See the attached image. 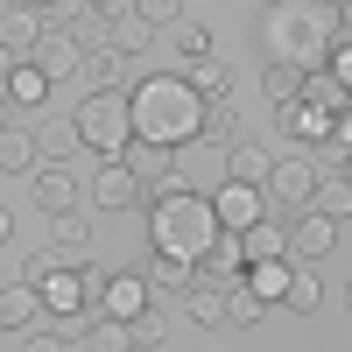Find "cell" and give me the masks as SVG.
I'll return each mask as SVG.
<instances>
[{"label":"cell","instance_id":"ab89813d","mask_svg":"<svg viewBox=\"0 0 352 352\" xmlns=\"http://www.w3.org/2000/svg\"><path fill=\"white\" fill-rule=\"evenodd\" d=\"M184 8H190V0H184Z\"/></svg>","mask_w":352,"mask_h":352},{"label":"cell","instance_id":"8fae6325","mask_svg":"<svg viewBox=\"0 0 352 352\" xmlns=\"http://www.w3.org/2000/svg\"><path fill=\"white\" fill-rule=\"evenodd\" d=\"M240 268H247L240 232H212V247L190 261V275H197V282H212V289H232V282H240Z\"/></svg>","mask_w":352,"mask_h":352},{"label":"cell","instance_id":"5bb4252c","mask_svg":"<svg viewBox=\"0 0 352 352\" xmlns=\"http://www.w3.org/2000/svg\"><path fill=\"white\" fill-rule=\"evenodd\" d=\"M0 99L21 106V113H36V106H50V78L28 64V56H14V64H0Z\"/></svg>","mask_w":352,"mask_h":352},{"label":"cell","instance_id":"ffe728a7","mask_svg":"<svg viewBox=\"0 0 352 352\" xmlns=\"http://www.w3.org/2000/svg\"><path fill=\"white\" fill-rule=\"evenodd\" d=\"M78 78H85V92H99V85H120V78H127V56L113 50V43H99V50H85V56H78Z\"/></svg>","mask_w":352,"mask_h":352},{"label":"cell","instance_id":"2e32d148","mask_svg":"<svg viewBox=\"0 0 352 352\" xmlns=\"http://www.w3.org/2000/svg\"><path fill=\"white\" fill-rule=\"evenodd\" d=\"M36 36H43V14L28 8V0L0 8V56H8V64H14V56H28V43H36Z\"/></svg>","mask_w":352,"mask_h":352},{"label":"cell","instance_id":"ba28073f","mask_svg":"<svg viewBox=\"0 0 352 352\" xmlns=\"http://www.w3.org/2000/svg\"><path fill=\"white\" fill-rule=\"evenodd\" d=\"M92 282L99 275H85V268H50L43 282H36V296H43V317H71V310H92Z\"/></svg>","mask_w":352,"mask_h":352},{"label":"cell","instance_id":"52a82bcc","mask_svg":"<svg viewBox=\"0 0 352 352\" xmlns=\"http://www.w3.org/2000/svg\"><path fill=\"white\" fill-rule=\"evenodd\" d=\"M204 197H212L219 232H240V226H254L261 212H268V190H261V184H240V176H219V184L204 190Z\"/></svg>","mask_w":352,"mask_h":352},{"label":"cell","instance_id":"9c48e42d","mask_svg":"<svg viewBox=\"0 0 352 352\" xmlns=\"http://www.w3.org/2000/svg\"><path fill=\"white\" fill-rule=\"evenodd\" d=\"M338 120H345V113H324V106H310V99H282L275 106V127L289 134V148H317Z\"/></svg>","mask_w":352,"mask_h":352},{"label":"cell","instance_id":"603a6c76","mask_svg":"<svg viewBox=\"0 0 352 352\" xmlns=\"http://www.w3.org/2000/svg\"><path fill=\"white\" fill-rule=\"evenodd\" d=\"M28 169H36V134L0 127V176H28Z\"/></svg>","mask_w":352,"mask_h":352},{"label":"cell","instance_id":"d6986e66","mask_svg":"<svg viewBox=\"0 0 352 352\" xmlns=\"http://www.w3.org/2000/svg\"><path fill=\"white\" fill-rule=\"evenodd\" d=\"M296 99H310V106H324V113H345L352 106V85H338L324 64H310L303 78H296Z\"/></svg>","mask_w":352,"mask_h":352},{"label":"cell","instance_id":"f546056e","mask_svg":"<svg viewBox=\"0 0 352 352\" xmlns=\"http://www.w3.org/2000/svg\"><path fill=\"white\" fill-rule=\"evenodd\" d=\"M85 345H92V352H120V345H134V338H127L120 317H106V310H99V317H85Z\"/></svg>","mask_w":352,"mask_h":352},{"label":"cell","instance_id":"7402d4cb","mask_svg":"<svg viewBox=\"0 0 352 352\" xmlns=\"http://www.w3.org/2000/svg\"><path fill=\"white\" fill-rule=\"evenodd\" d=\"M184 303H190V324H204V331H219L226 324V289H212V282H184Z\"/></svg>","mask_w":352,"mask_h":352},{"label":"cell","instance_id":"277c9868","mask_svg":"<svg viewBox=\"0 0 352 352\" xmlns=\"http://www.w3.org/2000/svg\"><path fill=\"white\" fill-rule=\"evenodd\" d=\"M71 127H78V148L92 155H120L134 127H127V92L120 85H99V92H85V106H71Z\"/></svg>","mask_w":352,"mask_h":352},{"label":"cell","instance_id":"3957f363","mask_svg":"<svg viewBox=\"0 0 352 352\" xmlns=\"http://www.w3.org/2000/svg\"><path fill=\"white\" fill-rule=\"evenodd\" d=\"M148 204V247L155 254H176V261H197L204 247H212V232H219V219H212V197L204 190H169V197H141Z\"/></svg>","mask_w":352,"mask_h":352},{"label":"cell","instance_id":"8992f818","mask_svg":"<svg viewBox=\"0 0 352 352\" xmlns=\"http://www.w3.org/2000/svg\"><path fill=\"white\" fill-rule=\"evenodd\" d=\"M268 190L275 204H310L317 197V162H310V148H275V162H268Z\"/></svg>","mask_w":352,"mask_h":352},{"label":"cell","instance_id":"4dcf8cb0","mask_svg":"<svg viewBox=\"0 0 352 352\" xmlns=\"http://www.w3.org/2000/svg\"><path fill=\"white\" fill-rule=\"evenodd\" d=\"M296 64H282V56H268V71H261V92H268V106H282V99H296Z\"/></svg>","mask_w":352,"mask_h":352},{"label":"cell","instance_id":"e0dca14e","mask_svg":"<svg viewBox=\"0 0 352 352\" xmlns=\"http://www.w3.org/2000/svg\"><path fill=\"white\" fill-rule=\"evenodd\" d=\"M184 85H190L197 99H232V64L212 56V50H204V56H184Z\"/></svg>","mask_w":352,"mask_h":352},{"label":"cell","instance_id":"4fadbf2b","mask_svg":"<svg viewBox=\"0 0 352 352\" xmlns=\"http://www.w3.org/2000/svg\"><path fill=\"white\" fill-rule=\"evenodd\" d=\"M282 247L296 254V261H324V254L338 247V219H331V212H310V219H296V226H282Z\"/></svg>","mask_w":352,"mask_h":352},{"label":"cell","instance_id":"836d02e7","mask_svg":"<svg viewBox=\"0 0 352 352\" xmlns=\"http://www.w3.org/2000/svg\"><path fill=\"white\" fill-rule=\"evenodd\" d=\"M50 268H64V254H43V247H36V254H28V261H21V282H43Z\"/></svg>","mask_w":352,"mask_h":352},{"label":"cell","instance_id":"cb8c5ba5","mask_svg":"<svg viewBox=\"0 0 352 352\" xmlns=\"http://www.w3.org/2000/svg\"><path fill=\"white\" fill-rule=\"evenodd\" d=\"M240 254H247V261H268V254H289V247H282V219H268V212H261L254 226H240Z\"/></svg>","mask_w":352,"mask_h":352},{"label":"cell","instance_id":"f1b7e54d","mask_svg":"<svg viewBox=\"0 0 352 352\" xmlns=\"http://www.w3.org/2000/svg\"><path fill=\"white\" fill-rule=\"evenodd\" d=\"M141 275H148V289H184V282H190V261H176V254H155V247H148Z\"/></svg>","mask_w":352,"mask_h":352},{"label":"cell","instance_id":"ac0fdd59","mask_svg":"<svg viewBox=\"0 0 352 352\" xmlns=\"http://www.w3.org/2000/svg\"><path fill=\"white\" fill-rule=\"evenodd\" d=\"M28 197H36V212H71V204H78V176L50 162V169L28 176Z\"/></svg>","mask_w":352,"mask_h":352},{"label":"cell","instance_id":"9a60e30c","mask_svg":"<svg viewBox=\"0 0 352 352\" xmlns=\"http://www.w3.org/2000/svg\"><path fill=\"white\" fill-rule=\"evenodd\" d=\"M289 268H296V261H289V254H268V261H247V268H240V289H247V296H254L261 310H275V303H282V289H289Z\"/></svg>","mask_w":352,"mask_h":352},{"label":"cell","instance_id":"8d00e7d4","mask_svg":"<svg viewBox=\"0 0 352 352\" xmlns=\"http://www.w3.org/2000/svg\"><path fill=\"white\" fill-rule=\"evenodd\" d=\"M254 8H275V0H254Z\"/></svg>","mask_w":352,"mask_h":352},{"label":"cell","instance_id":"74e56055","mask_svg":"<svg viewBox=\"0 0 352 352\" xmlns=\"http://www.w3.org/2000/svg\"><path fill=\"white\" fill-rule=\"evenodd\" d=\"M324 8H338V0H324Z\"/></svg>","mask_w":352,"mask_h":352},{"label":"cell","instance_id":"44dd1931","mask_svg":"<svg viewBox=\"0 0 352 352\" xmlns=\"http://www.w3.org/2000/svg\"><path fill=\"white\" fill-rule=\"evenodd\" d=\"M43 317V296H36V282H14V289H0V331H21V324H36Z\"/></svg>","mask_w":352,"mask_h":352},{"label":"cell","instance_id":"484cf974","mask_svg":"<svg viewBox=\"0 0 352 352\" xmlns=\"http://www.w3.org/2000/svg\"><path fill=\"white\" fill-rule=\"evenodd\" d=\"M36 155H43V162H71V155H78V127H71V120H43V127H36Z\"/></svg>","mask_w":352,"mask_h":352},{"label":"cell","instance_id":"7c38bea8","mask_svg":"<svg viewBox=\"0 0 352 352\" xmlns=\"http://www.w3.org/2000/svg\"><path fill=\"white\" fill-rule=\"evenodd\" d=\"M92 204H99V212H134V204H141V184H134V169H127L120 155H99Z\"/></svg>","mask_w":352,"mask_h":352},{"label":"cell","instance_id":"6da1fadb","mask_svg":"<svg viewBox=\"0 0 352 352\" xmlns=\"http://www.w3.org/2000/svg\"><path fill=\"white\" fill-rule=\"evenodd\" d=\"M197 120L204 99L184 85V71H155L127 92V127L134 141H155V148H197Z\"/></svg>","mask_w":352,"mask_h":352},{"label":"cell","instance_id":"5b68a950","mask_svg":"<svg viewBox=\"0 0 352 352\" xmlns=\"http://www.w3.org/2000/svg\"><path fill=\"white\" fill-rule=\"evenodd\" d=\"M92 296H99V310H106V317L134 324V317L155 303V289H148V275H141V261H134V268H113V275H99V282H92Z\"/></svg>","mask_w":352,"mask_h":352},{"label":"cell","instance_id":"4316f807","mask_svg":"<svg viewBox=\"0 0 352 352\" xmlns=\"http://www.w3.org/2000/svg\"><path fill=\"white\" fill-rule=\"evenodd\" d=\"M282 303L296 310V317H317V310H324V282H317V275H303V268H289V289H282Z\"/></svg>","mask_w":352,"mask_h":352},{"label":"cell","instance_id":"f35d334b","mask_svg":"<svg viewBox=\"0 0 352 352\" xmlns=\"http://www.w3.org/2000/svg\"><path fill=\"white\" fill-rule=\"evenodd\" d=\"M0 64H8V56H0Z\"/></svg>","mask_w":352,"mask_h":352},{"label":"cell","instance_id":"83f0119b","mask_svg":"<svg viewBox=\"0 0 352 352\" xmlns=\"http://www.w3.org/2000/svg\"><path fill=\"white\" fill-rule=\"evenodd\" d=\"M169 50L176 56H204V50H212V28H204L197 14H176L169 21Z\"/></svg>","mask_w":352,"mask_h":352},{"label":"cell","instance_id":"e575fe53","mask_svg":"<svg viewBox=\"0 0 352 352\" xmlns=\"http://www.w3.org/2000/svg\"><path fill=\"white\" fill-rule=\"evenodd\" d=\"M14 240V212H8V204H0V247H8Z\"/></svg>","mask_w":352,"mask_h":352},{"label":"cell","instance_id":"d4e9b609","mask_svg":"<svg viewBox=\"0 0 352 352\" xmlns=\"http://www.w3.org/2000/svg\"><path fill=\"white\" fill-rule=\"evenodd\" d=\"M50 240H56V254H85L92 247V219H78V204L71 212H50Z\"/></svg>","mask_w":352,"mask_h":352},{"label":"cell","instance_id":"1f68e13d","mask_svg":"<svg viewBox=\"0 0 352 352\" xmlns=\"http://www.w3.org/2000/svg\"><path fill=\"white\" fill-rule=\"evenodd\" d=\"M127 14H134L141 28H169L176 14H184V0H127Z\"/></svg>","mask_w":352,"mask_h":352},{"label":"cell","instance_id":"30bf717a","mask_svg":"<svg viewBox=\"0 0 352 352\" xmlns=\"http://www.w3.org/2000/svg\"><path fill=\"white\" fill-rule=\"evenodd\" d=\"M78 56H85V43L71 36L64 21H56V28H43V36L28 43V64H36L50 85H56V78H78Z\"/></svg>","mask_w":352,"mask_h":352},{"label":"cell","instance_id":"d6a6232c","mask_svg":"<svg viewBox=\"0 0 352 352\" xmlns=\"http://www.w3.org/2000/svg\"><path fill=\"white\" fill-rule=\"evenodd\" d=\"M317 190H324V212L331 219H352V184H345V176H331V184L317 176Z\"/></svg>","mask_w":352,"mask_h":352},{"label":"cell","instance_id":"7a4b0ae2","mask_svg":"<svg viewBox=\"0 0 352 352\" xmlns=\"http://www.w3.org/2000/svg\"><path fill=\"white\" fill-rule=\"evenodd\" d=\"M331 36H345V0L338 8H324V0H275V8H261V56H282L296 71H310Z\"/></svg>","mask_w":352,"mask_h":352},{"label":"cell","instance_id":"d590c367","mask_svg":"<svg viewBox=\"0 0 352 352\" xmlns=\"http://www.w3.org/2000/svg\"><path fill=\"white\" fill-rule=\"evenodd\" d=\"M28 8H36V14H43V8H56V0H28Z\"/></svg>","mask_w":352,"mask_h":352}]
</instances>
